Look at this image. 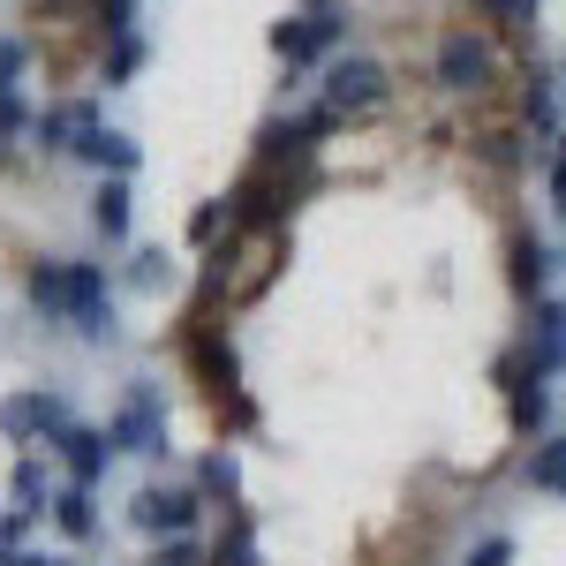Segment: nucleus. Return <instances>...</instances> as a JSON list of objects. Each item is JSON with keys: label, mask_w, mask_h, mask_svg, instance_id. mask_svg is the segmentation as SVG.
Instances as JSON below:
<instances>
[{"label": "nucleus", "mask_w": 566, "mask_h": 566, "mask_svg": "<svg viewBox=\"0 0 566 566\" xmlns=\"http://www.w3.org/2000/svg\"><path fill=\"white\" fill-rule=\"evenodd\" d=\"M303 151H310V144H303V129H295V122H264V129H258V167H280V159L295 167Z\"/></svg>", "instance_id": "f3484780"}, {"label": "nucleus", "mask_w": 566, "mask_h": 566, "mask_svg": "<svg viewBox=\"0 0 566 566\" xmlns=\"http://www.w3.org/2000/svg\"><path fill=\"white\" fill-rule=\"evenodd\" d=\"M98 15H106V31L122 39V31H129V23H136V0H98Z\"/></svg>", "instance_id": "c85d7f7f"}, {"label": "nucleus", "mask_w": 566, "mask_h": 566, "mask_svg": "<svg viewBox=\"0 0 566 566\" xmlns=\"http://www.w3.org/2000/svg\"><path fill=\"white\" fill-rule=\"evenodd\" d=\"M461 566H514V536H483V544H476Z\"/></svg>", "instance_id": "393cba45"}, {"label": "nucleus", "mask_w": 566, "mask_h": 566, "mask_svg": "<svg viewBox=\"0 0 566 566\" xmlns=\"http://www.w3.org/2000/svg\"><path fill=\"white\" fill-rule=\"evenodd\" d=\"M129 514H136V528H151V536H189L197 514H205V491H197V483H144Z\"/></svg>", "instance_id": "f03ea898"}, {"label": "nucleus", "mask_w": 566, "mask_h": 566, "mask_svg": "<svg viewBox=\"0 0 566 566\" xmlns=\"http://www.w3.org/2000/svg\"><path fill=\"white\" fill-rule=\"evenodd\" d=\"M53 446H61V461H69V476H76V483H98V476H106V461H114L106 431H84V423H69Z\"/></svg>", "instance_id": "9b49d317"}, {"label": "nucleus", "mask_w": 566, "mask_h": 566, "mask_svg": "<svg viewBox=\"0 0 566 566\" xmlns=\"http://www.w3.org/2000/svg\"><path fill=\"white\" fill-rule=\"evenodd\" d=\"M8 566H61V559H8Z\"/></svg>", "instance_id": "473e14b6"}, {"label": "nucleus", "mask_w": 566, "mask_h": 566, "mask_svg": "<svg viewBox=\"0 0 566 566\" xmlns=\"http://www.w3.org/2000/svg\"><path fill=\"white\" fill-rule=\"evenodd\" d=\"M234 453H205V469H197V491H205V499H234Z\"/></svg>", "instance_id": "412c9836"}, {"label": "nucleus", "mask_w": 566, "mask_h": 566, "mask_svg": "<svg viewBox=\"0 0 566 566\" xmlns=\"http://www.w3.org/2000/svg\"><path fill=\"white\" fill-rule=\"evenodd\" d=\"M431 76H438V91H453V98H476V91L499 84V45L461 23V31H446V39H438Z\"/></svg>", "instance_id": "f257e3e1"}, {"label": "nucleus", "mask_w": 566, "mask_h": 566, "mask_svg": "<svg viewBox=\"0 0 566 566\" xmlns=\"http://www.w3.org/2000/svg\"><path fill=\"white\" fill-rule=\"evenodd\" d=\"M0 431L8 438H39V431H69V416H61V400H53V392H15V400H8V408H0Z\"/></svg>", "instance_id": "9d476101"}, {"label": "nucleus", "mask_w": 566, "mask_h": 566, "mask_svg": "<svg viewBox=\"0 0 566 566\" xmlns=\"http://www.w3.org/2000/svg\"><path fill=\"white\" fill-rule=\"evenodd\" d=\"M53 522L69 528V536H91V528H98V514H91V483H69V491L53 499Z\"/></svg>", "instance_id": "a211bd4d"}, {"label": "nucleus", "mask_w": 566, "mask_h": 566, "mask_svg": "<svg viewBox=\"0 0 566 566\" xmlns=\"http://www.w3.org/2000/svg\"><path fill=\"white\" fill-rule=\"evenodd\" d=\"M31 129V114H23V98L15 91H0V136H23Z\"/></svg>", "instance_id": "cd10ccee"}, {"label": "nucleus", "mask_w": 566, "mask_h": 566, "mask_svg": "<svg viewBox=\"0 0 566 566\" xmlns=\"http://www.w3.org/2000/svg\"><path fill=\"white\" fill-rule=\"evenodd\" d=\"M483 15H491V23H514V31H522L528 15H536V0H476Z\"/></svg>", "instance_id": "a878e982"}, {"label": "nucleus", "mask_w": 566, "mask_h": 566, "mask_svg": "<svg viewBox=\"0 0 566 566\" xmlns=\"http://www.w3.org/2000/svg\"><path fill=\"white\" fill-rule=\"evenodd\" d=\"M528 491H544V499H566V438H536V453H528Z\"/></svg>", "instance_id": "2eb2a0df"}, {"label": "nucleus", "mask_w": 566, "mask_h": 566, "mask_svg": "<svg viewBox=\"0 0 566 566\" xmlns=\"http://www.w3.org/2000/svg\"><path fill=\"white\" fill-rule=\"evenodd\" d=\"M15 506H23V514H39V461H23V469H15Z\"/></svg>", "instance_id": "bb28decb"}, {"label": "nucleus", "mask_w": 566, "mask_h": 566, "mask_svg": "<svg viewBox=\"0 0 566 566\" xmlns=\"http://www.w3.org/2000/svg\"><path fill=\"white\" fill-rule=\"evenodd\" d=\"M544 272H552L544 242H536V234H514V242H506V280H514L522 295H544Z\"/></svg>", "instance_id": "4468645a"}, {"label": "nucleus", "mask_w": 566, "mask_h": 566, "mask_svg": "<svg viewBox=\"0 0 566 566\" xmlns=\"http://www.w3.org/2000/svg\"><path fill=\"white\" fill-rule=\"evenodd\" d=\"M348 31V15H287V23H272V53L280 61H333V45Z\"/></svg>", "instance_id": "39448f33"}, {"label": "nucleus", "mask_w": 566, "mask_h": 566, "mask_svg": "<svg viewBox=\"0 0 566 566\" xmlns=\"http://www.w3.org/2000/svg\"><path fill=\"white\" fill-rule=\"evenodd\" d=\"M106 446H114V453H167V416H159V392L136 386L129 408L106 423Z\"/></svg>", "instance_id": "20e7f679"}, {"label": "nucleus", "mask_w": 566, "mask_h": 566, "mask_svg": "<svg viewBox=\"0 0 566 566\" xmlns=\"http://www.w3.org/2000/svg\"><path fill=\"white\" fill-rule=\"evenodd\" d=\"M378 98H386V69H378V61H363V53L325 61V106H333V114H363V106H378Z\"/></svg>", "instance_id": "7ed1b4c3"}, {"label": "nucleus", "mask_w": 566, "mask_h": 566, "mask_svg": "<svg viewBox=\"0 0 566 566\" xmlns=\"http://www.w3.org/2000/svg\"><path fill=\"white\" fill-rule=\"evenodd\" d=\"M136 61H144V39H136V31H122V39H114V53H106V84L136 76Z\"/></svg>", "instance_id": "4be33fe9"}, {"label": "nucleus", "mask_w": 566, "mask_h": 566, "mask_svg": "<svg viewBox=\"0 0 566 566\" xmlns=\"http://www.w3.org/2000/svg\"><path fill=\"white\" fill-rule=\"evenodd\" d=\"M189 363H197V378H205V386H212L219 400H227V392H242V363H234V348L219 340L205 317L189 325Z\"/></svg>", "instance_id": "1a4fd4ad"}, {"label": "nucleus", "mask_w": 566, "mask_h": 566, "mask_svg": "<svg viewBox=\"0 0 566 566\" xmlns=\"http://www.w3.org/2000/svg\"><path fill=\"white\" fill-rule=\"evenodd\" d=\"M69 325L84 340H114V303H106V272L69 258Z\"/></svg>", "instance_id": "423d86ee"}, {"label": "nucleus", "mask_w": 566, "mask_h": 566, "mask_svg": "<svg viewBox=\"0 0 566 566\" xmlns=\"http://www.w3.org/2000/svg\"><path fill=\"white\" fill-rule=\"evenodd\" d=\"M552 205H559V219H566V136H559V151H552Z\"/></svg>", "instance_id": "2f4dec72"}, {"label": "nucleus", "mask_w": 566, "mask_h": 566, "mask_svg": "<svg viewBox=\"0 0 566 566\" xmlns=\"http://www.w3.org/2000/svg\"><path fill=\"white\" fill-rule=\"evenodd\" d=\"M76 151L91 167H114V175H136V144L122 129H76Z\"/></svg>", "instance_id": "ddd939ff"}, {"label": "nucleus", "mask_w": 566, "mask_h": 566, "mask_svg": "<svg viewBox=\"0 0 566 566\" xmlns=\"http://www.w3.org/2000/svg\"><path fill=\"white\" fill-rule=\"evenodd\" d=\"M522 363L536 370V378H552V370H566V303H559V295H544V303L528 310Z\"/></svg>", "instance_id": "6e6552de"}, {"label": "nucleus", "mask_w": 566, "mask_h": 566, "mask_svg": "<svg viewBox=\"0 0 566 566\" xmlns=\"http://www.w3.org/2000/svg\"><path fill=\"white\" fill-rule=\"evenodd\" d=\"M23 69H31V45H23V39H0V91L23 84Z\"/></svg>", "instance_id": "5701e85b"}, {"label": "nucleus", "mask_w": 566, "mask_h": 566, "mask_svg": "<svg viewBox=\"0 0 566 566\" xmlns=\"http://www.w3.org/2000/svg\"><path fill=\"white\" fill-rule=\"evenodd\" d=\"M91 227L106 234V242H129V181H98V197H91Z\"/></svg>", "instance_id": "f8f14e48"}, {"label": "nucleus", "mask_w": 566, "mask_h": 566, "mask_svg": "<svg viewBox=\"0 0 566 566\" xmlns=\"http://www.w3.org/2000/svg\"><path fill=\"white\" fill-rule=\"evenodd\" d=\"M159 566H205V552H197V544H189V536H175V544H167V552H159Z\"/></svg>", "instance_id": "7c9ffc66"}, {"label": "nucleus", "mask_w": 566, "mask_h": 566, "mask_svg": "<svg viewBox=\"0 0 566 566\" xmlns=\"http://www.w3.org/2000/svg\"><path fill=\"white\" fill-rule=\"evenodd\" d=\"M31 303H39L53 325L69 317V258H61V264H39V272H31Z\"/></svg>", "instance_id": "dca6fc26"}, {"label": "nucleus", "mask_w": 566, "mask_h": 566, "mask_svg": "<svg viewBox=\"0 0 566 566\" xmlns=\"http://www.w3.org/2000/svg\"><path fill=\"white\" fill-rule=\"evenodd\" d=\"M522 122L528 129H552V91L536 84V76H528V91H522Z\"/></svg>", "instance_id": "b1692460"}, {"label": "nucleus", "mask_w": 566, "mask_h": 566, "mask_svg": "<svg viewBox=\"0 0 566 566\" xmlns=\"http://www.w3.org/2000/svg\"><path fill=\"white\" fill-rule=\"evenodd\" d=\"M227 219H234V227H280V219H287V175H280V167H258V175L227 197Z\"/></svg>", "instance_id": "0eeeda50"}, {"label": "nucleus", "mask_w": 566, "mask_h": 566, "mask_svg": "<svg viewBox=\"0 0 566 566\" xmlns=\"http://www.w3.org/2000/svg\"><path fill=\"white\" fill-rule=\"evenodd\" d=\"M31 136H39L45 151H76V144H69V136H76V106H53V114H39V122H31Z\"/></svg>", "instance_id": "aec40b11"}, {"label": "nucleus", "mask_w": 566, "mask_h": 566, "mask_svg": "<svg viewBox=\"0 0 566 566\" xmlns=\"http://www.w3.org/2000/svg\"><path fill=\"white\" fill-rule=\"evenodd\" d=\"M219 234V205H197V212H189V242H212Z\"/></svg>", "instance_id": "c756f323"}, {"label": "nucleus", "mask_w": 566, "mask_h": 566, "mask_svg": "<svg viewBox=\"0 0 566 566\" xmlns=\"http://www.w3.org/2000/svg\"><path fill=\"white\" fill-rule=\"evenodd\" d=\"M212 566H258V536H250V514H234V528L219 536Z\"/></svg>", "instance_id": "6ab92c4d"}]
</instances>
